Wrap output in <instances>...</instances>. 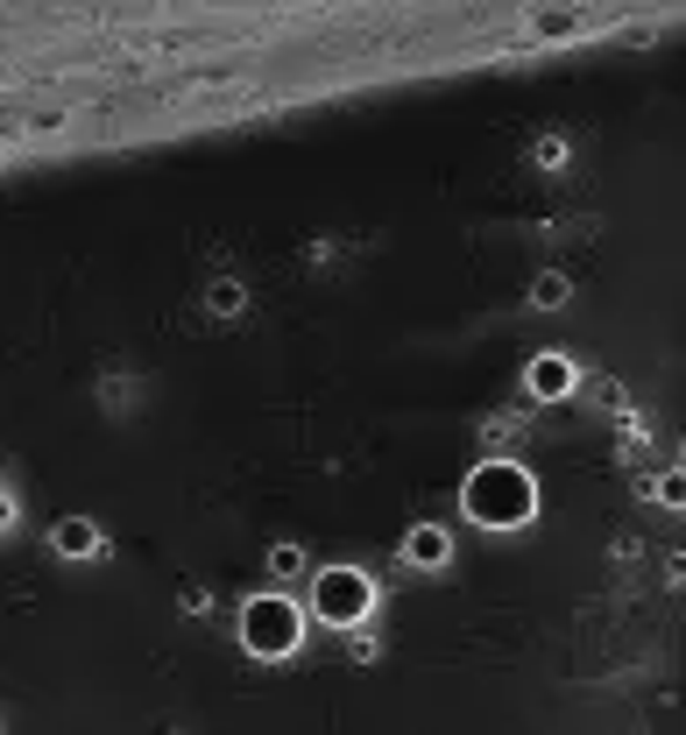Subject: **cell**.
<instances>
[{
  "label": "cell",
  "mask_w": 686,
  "mask_h": 735,
  "mask_svg": "<svg viewBox=\"0 0 686 735\" xmlns=\"http://www.w3.org/2000/svg\"><path fill=\"white\" fill-rule=\"evenodd\" d=\"M531 509H539V488H531V474L517 467V460H482V467L468 474V517L474 523L517 531V523H531Z\"/></svg>",
  "instance_id": "obj_1"
},
{
  "label": "cell",
  "mask_w": 686,
  "mask_h": 735,
  "mask_svg": "<svg viewBox=\"0 0 686 735\" xmlns=\"http://www.w3.org/2000/svg\"><path fill=\"white\" fill-rule=\"evenodd\" d=\"M297 637H305V608H297L291 594H256V602L241 608V643L256 657H291Z\"/></svg>",
  "instance_id": "obj_2"
},
{
  "label": "cell",
  "mask_w": 686,
  "mask_h": 735,
  "mask_svg": "<svg viewBox=\"0 0 686 735\" xmlns=\"http://www.w3.org/2000/svg\"><path fill=\"white\" fill-rule=\"evenodd\" d=\"M368 608H376V580H368L362 566H326V573L311 580V615H319V623L354 629Z\"/></svg>",
  "instance_id": "obj_3"
},
{
  "label": "cell",
  "mask_w": 686,
  "mask_h": 735,
  "mask_svg": "<svg viewBox=\"0 0 686 735\" xmlns=\"http://www.w3.org/2000/svg\"><path fill=\"white\" fill-rule=\"evenodd\" d=\"M573 382H580V368L566 361V354H539V361H531V396H573Z\"/></svg>",
  "instance_id": "obj_4"
},
{
  "label": "cell",
  "mask_w": 686,
  "mask_h": 735,
  "mask_svg": "<svg viewBox=\"0 0 686 735\" xmlns=\"http://www.w3.org/2000/svg\"><path fill=\"white\" fill-rule=\"evenodd\" d=\"M50 545L64 552V559H93V552H99V523H93V517H64V523L50 531Z\"/></svg>",
  "instance_id": "obj_5"
},
{
  "label": "cell",
  "mask_w": 686,
  "mask_h": 735,
  "mask_svg": "<svg viewBox=\"0 0 686 735\" xmlns=\"http://www.w3.org/2000/svg\"><path fill=\"white\" fill-rule=\"evenodd\" d=\"M404 559L411 566H446V559H453V537H446L439 523H417V531L404 537Z\"/></svg>",
  "instance_id": "obj_6"
},
{
  "label": "cell",
  "mask_w": 686,
  "mask_h": 735,
  "mask_svg": "<svg viewBox=\"0 0 686 735\" xmlns=\"http://www.w3.org/2000/svg\"><path fill=\"white\" fill-rule=\"evenodd\" d=\"M531 305H539V311H552V305H566V276H552V269H545V276L531 283Z\"/></svg>",
  "instance_id": "obj_7"
},
{
  "label": "cell",
  "mask_w": 686,
  "mask_h": 735,
  "mask_svg": "<svg viewBox=\"0 0 686 735\" xmlns=\"http://www.w3.org/2000/svg\"><path fill=\"white\" fill-rule=\"evenodd\" d=\"M205 305H213L220 319H234V311H241V283H234V276H227V283H213V291H205Z\"/></svg>",
  "instance_id": "obj_8"
},
{
  "label": "cell",
  "mask_w": 686,
  "mask_h": 735,
  "mask_svg": "<svg viewBox=\"0 0 686 735\" xmlns=\"http://www.w3.org/2000/svg\"><path fill=\"white\" fill-rule=\"evenodd\" d=\"M270 573L276 580H297V573H305V552H297V545H276L270 552Z\"/></svg>",
  "instance_id": "obj_9"
},
{
  "label": "cell",
  "mask_w": 686,
  "mask_h": 735,
  "mask_svg": "<svg viewBox=\"0 0 686 735\" xmlns=\"http://www.w3.org/2000/svg\"><path fill=\"white\" fill-rule=\"evenodd\" d=\"M8 523H14V502H8V495H0V531H8Z\"/></svg>",
  "instance_id": "obj_10"
}]
</instances>
